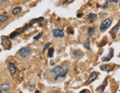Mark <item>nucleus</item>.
<instances>
[{
	"instance_id": "f257e3e1",
	"label": "nucleus",
	"mask_w": 120,
	"mask_h": 93,
	"mask_svg": "<svg viewBox=\"0 0 120 93\" xmlns=\"http://www.w3.org/2000/svg\"><path fill=\"white\" fill-rule=\"evenodd\" d=\"M31 53H32L31 49L28 47V46H25V47H23L19 50L18 54L19 56L22 57V58H27V57H28L31 54Z\"/></svg>"
},
{
	"instance_id": "f03ea898",
	"label": "nucleus",
	"mask_w": 120,
	"mask_h": 93,
	"mask_svg": "<svg viewBox=\"0 0 120 93\" xmlns=\"http://www.w3.org/2000/svg\"><path fill=\"white\" fill-rule=\"evenodd\" d=\"M112 23V20L111 19H106L103 21V22H102L101 25H100V30L102 31V32H104V31H105L107 29L109 28V27L111 26Z\"/></svg>"
},
{
	"instance_id": "7ed1b4c3",
	"label": "nucleus",
	"mask_w": 120,
	"mask_h": 93,
	"mask_svg": "<svg viewBox=\"0 0 120 93\" xmlns=\"http://www.w3.org/2000/svg\"><path fill=\"white\" fill-rule=\"evenodd\" d=\"M2 44L7 50L11 47V42L10 41V39L8 36H2Z\"/></svg>"
},
{
	"instance_id": "20e7f679",
	"label": "nucleus",
	"mask_w": 120,
	"mask_h": 93,
	"mask_svg": "<svg viewBox=\"0 0 120 93\" xmlns=\"http://www.w3.org/2000/svg\"><path fill=\"white\" fill-rule=\"evenodd\" d=\"M68 72H69V70H68L67 68H64L61 71H60L58 73L55 74V78L54 79L56 81L57 79L58 78H64L67 75Z\"/></svg>"
},
{
	"instance_id": "39448f33",
	"label": "nucleus",
	"mask_w": 120,
	"mask_h": 93,
	"mask_svg": "<svg viewBox=\"0 0 120 93\" xmlns=\"http://www.w3.org/2000/svg\"><path fill=\"white\" fill-rule=\"evenodd\" d=\"M52 35L55 38H63L64 36V31L59 29H54L52 30Z\"/></svg>"
},
{
	"instance_id": "423d86ee",
	"label": "nucleus",
	"mask_w": 120,
	"mask_h": 93,
	"mask_svg": "<svg viewBox=\"0 0 120 93\" xmlns=\"http://www.w3.org/2000/svg\"><path fill=\"white\" fill-rule=\"evenodd\" d=\"M119 27H120V21L118 22V24L115 26V27H113L112 28V30H111V35L112 38L113 39H116V32L118 31V29L119 28Z\"/></svg>"
},
{
	"instance_id": "0eeeda50",
	"label": "nucleus",
	"mask_w": 120,
	"mask_h": 93,
	"mask_svg": "<svg viewBox=\"0 0 120 93\" xmlns=\"http://www.w3.org/2000/svg\"><path fill=\"white\" fill-rule=\"evenodd\" d=\"M97 78V72H92V73L91 74V75H90V77H89V78H88V81L86 82V84H91V83L94 81Z\"/></svg>"
},
{
	"instance_id": "6e6552de",
	"label": "nucleus",
	"mask_w": 120,
	"mask_h": 93,
	"mask_svg": "<svg viewBox=\"0 0 120 93\" xmlns=\"http://www.w3.org/2000/svg\"><path fill=\"white\" fill-rule=\"evenodd\" d=\"M113 50L110 49V52H109V54L108 55V56L102 58V61H109L113 58Z\"/></svg>"
},
{
	"instance_id": "1a4fd4ad",
	"label": "nucleus",
	"mask_w": 120,
	"mask_h": 93,
	"mask_svg": "<svg viewBox=\"0 0 120 93\" xmlns=\"http://www.w3.org/2000/svg\"><path fill=\"white\" fill-rule=\"evenodd\" d=\"M1 88L4 92H9V90L10 89V86L8 82H4L1 84Z\"/></svg>"
},
{
	"instance_id": "9d476101",
	"label": "nucleus",
	"mask_w": 120,
	"mask_h": 93,
	"mask_svg": "<svg viewBox=\"0 0 120 93\" xmlns=\"http://www.w3.org/2000/svg\"><path fill=\"white\" fill-rule=\"evenodd\" d=\"M9 70H10V73H11V75H14L15 72H16L17 69H16V67H15L14 64L9 63Z\"/></svg>"
},
{
	"instance_id": "9b49d317",
	"label": "nucleus",
	"mask_w": 120,
	"mask_h": 93,
	"mask_svg": "<svg viewBox=\"0 0 120 93\" xmlns=\"http://www.w3.org/2000/svg\"><path fill=\"white\" fill-rule=\"evenodd\" d=\"M64 68V67H63L61 66H58L56 67H54V68L50 71V72H52V73H54V74H57V73H58L60 71H61Z\"/></svg>"
},
{
	"instance_id": "f8f14e48",
	"label": "nucleus",
	"mask_w": 120,
	"mask_h": 93,
	"mask_svg": "<svg viewBox=\"0 0 120 93\" xmlns=\"http://www.w3.org/2000/svg\"><path fill=\"white\" fill-rule=\"evenodd\" d=\"M73 54H74V55L77 58H80L81 57H82V55H83L82 52L80 51V50H75L74 52H73Z\"/></svg>"
},
{
	"instance_id": "ddd939ff",
	"label": "nucleus",
	"mask_w": 120,
	"mask_h": 93,
	"mask_svg": "<svg viewBox=\"0 0 120 93\" xmlns=\"http://www.w3.org/2000/svg\"><path fill=\"white\" fill-rule=\"evenodd\" d=\"M100 69L102 71H107V72H110L112 68H111V66L108 64H105V65H102L100 66Z\"/></svg>"
},
{
	"instance_id": "4468645a",
	"label": "nucleus",
	"mask_w": 120,
	"mask_h": 93,
	"mask_svg": "<svg viewBox=\"0 0 120 93\" xmlns=\"http://www.w3.org/2000/svg\"><path fill=\"white\" fill-rule=\"evenodd\" d=\"M21 11H22V8L19 7H16L12 10V13H13V15L16 16V15H19Z\"/></svg>"
},
{
	"instance_id": "2eb2a0df",
	"label": "nucleus",
	"mask_w": 120,
	"mask_h": 93,
	"mask_svg": "<svg viewBox=\"0 0 120 93\" xmlns=\"http://www.w3.org/2000/svg\"><path fill=\"white\" fill-rule=\"evenodd\" d=\"M9 19V17L6 15H1L0 16V23H2V22H4L8 21Z\"/></svg>"
},
{
	"instance_id": "dca6fc26",
	"label": "nucleus",
	"mask_w": 120,
	"mask_h": 93,
	"mask_svg": "<svg viewBox=\"0 0 120 93\" xmlns=\"http://www.w3.org/2000/svg\"><path fill=\"white\" fill-rule=\"evenodd\" d=\"M97 17V16L95 13H90V14H88L86 16L87 19H90V20H93V19H96Z\"/></svg>"
},
{
	"instance_id": "f3484780",
	"label": "nucleus",
	"mask_w": 120,
	"mask_h": 93,
	"mask_svg": "<svg viewBox=\"0 0 120 93\" xmlns=\"http://www.w3.org/2000/svg\"><path fill=\"white\" fill-rule=\"evenodd\" d=\"M94 33H95V30L94 29L93 27H89L88 29V34L90 36L93 35L94 34Z\"/></svg>"
},
{
	"instance_id": "a211bd4d",
	"label": "nucleus",
	"mask_w": 120,
	"mask_h": 93,
	"mask_svg": "<svg viewBox=\"0 0 120 93\" xmlns=\"http://www.w3.org/2000/svg\"><path fill=\"white\" fill-rule=\"evenodd\" d=\"M54 49L53 48H51L49 50V52H48V56L49 57V58H52L53 55H54Z\"/></svg>"
},
{
	"instance_id": "6ab92c4d",
	"label": "nucleus",
	"mask_w": 120,
	"mask_h": 93,
	"mask_svg": "<svg viewBox=\"0 0 120 93\" xmlns=\"http://www.w3.org/2000/svg\"><path fill=\"white\" fill-rule=\"evenodd\" d=\"M89 44H90L89 39H87V41H86V42H85V44H84V46H85V47L87 50H90V46H89Z\"/></svg>"
},
{
	"instance_id": "aec40b11",
	"label": "nucleus",
	"mask_w": 120,
	"mask_h": 93,
	"mask_svg": "<svg viewBox=\"0 0 120 93\" xmlns=\"http://www.w3.org/2000/svg\"><path fill=\"white\" fill-rule=\"evenodd\" d=\"M107 86V81L105 80V81L103 82V84H102V86H100V89H101V92H103L104 90H105V86Z\"/></svg>"
},
{
	"instance_id": "412c9836",
	"label": "nucleus",
	"mask_w": 120,
	"mask_h": 93,
	"mask_svg": "<svg viewBox=\"0 0 120 93\" xmlns=\"http://www.w3.org/2000/svg\"><path fill=\"white\" fill-rule=\"evenodd\" d=\"M51 44L52 43H50V42H48V43H46V44H45V45L44 46V48H43V50H42V53H44V52H45V50L47 49L49 46L51 45Z\"/></svg>"
},
{
	"instance_id": "4be33fe9",
	"label": "nucleus",
	"mask_w": 120,
	"mask_h": 93,
	"mask_svg": "<svg viewBox=\"0 0 120 93\" xmlns=\"http://www.w3.org/2000/svg\"><path fill=\"white\" fill-rule=\"evenodd\" d=\"M67 31H68V33L69 34H74L75 33V31H74V29L71 27H69L67 28Z\"/></svg>"
},
{
	"instance_id": "5701e85b",
	"label": "nucleus",
	"mask_w": 120,
	"mask_h": 93,
	"mask_svg": "<svg viewBox=\"0 0 120 93\" xmlns=\"http://www.w3.org/2000/svg\"><path fill=\"white\" fill-rule=\"evenodd\" d=\"M19 34V33L13 32V33H12L10 35V39H13V38H15V36H17Z\"/></svg>"
},
{
	"instance_id": "b1692460",
	"label": "nucleus",
	"mask_w": 120,
	"mask_h": 93,
	"mask_svg": "<svg viewBox=\"0 0 120 93\" xmlns=\"http://www.w3.org/2000/svg\"><path fill=\"white\" fill-rule=\"evenodd\" d=\"M42 35H43V33H40L39 34H38L36 36H35V37H34V40H35V41L38 40V39H40Z\"/></svg>"
},
{
	"instance_id": "393cba45",
	"label": "nucleus",
	"mask_w": 120,
	"mask_h": 93,
	"mask_svg": "<svg viewBox=\"0 0 120 93\" xmlns=\"http://www.w3.org/2000/svg\"><path fill=\"white\" fill-rule=\"evenodd\" d=\"M39 19H33L31 22H30V25H32V24H35V22H37L38 21Z\"/></svg>"
},
{
	"instance_id": "a878e982",
	"label": "nucleus",
	"mask_w": 120,
	"mask_h": 93,
	"mask_svg": "<svg viewBox=\"0 0 120 93\" xmlns=\"http://www.w3.org/2000/svg\"><path fill=\"white\" fill-rule=\"evenodd\" d=\"M82 13H78L77 15V16L78 17V18H82Z\"/></svg>"
},
{
	"instance_id": "bb28decb",
	"label": "nucleus",
	"mask_w": 120,
	"mask_h": 93,
	"mask_svg": "<svg viewBox=\"0 0 120 93\" xmlns=\"http://www.w3.org/2000/svg\"><path fill=\"white\" fill-rule=\"evenodd\" d=\"M108 2H106L105 4V5H104V6L102 7V8H103V9H105V8H106L108 7Z\"/></svg>"
},
{
	"instance_id": "cd10ccee",
	"label": "nucleus",
	"mask_w": 120,
	"mask_h": 93,
	"mask_svg": "<svg viewBox=\"0 0 120 93\" xmlns=\"http://www.w3.org/2000/svg\"><path fill=\"white\" fill-rule=\"evenodd\" d=\"M110 2H117L119 0H109Z\"/></svg>"
},
{
	"instance_id": "c85d7f7f",
	"label": "nucleus",
	"mask_w": 120,
	"mask_h": 93,
	"mask_svg": "<svg viewBox=\"0 0 120 93\" xmlns=\"http://www.w3.org/2000/svg\"><path fill=\"white\" fill-rule=\"evenodd\" d=\"M7 1H8V0H1V2H2V3H5Z\"/></svg>"
},
{
	"instance_id": "c756f323",
	"label": "nucleus",
	"mask_w": 120,
	"mask_h": 93,
	"mask_svg": "<svg viewBox=\"0 0 120 93\" xmlns=\"http://www.w3.org/2000/svg\"><path fill=\"white\" fill-rule=\"evenodd\" d=\"M52 61V62H50V64H51V65H54V64H55V63H54V61Z\"/></svg>"
},
{
	"instance_id": "7c9ffc66",
	"label": "nucleus",
	"mask_w": 120,
	"mask_h": 93,
	"mask_svg": "<svg viewBox=\"0 0 120 93\" xmlns=\"http://www.w3.org/2000/svg\"><path fill=\"white\" fill-rule=\"evenodd\" d=\"M2 89H0V93H2Z\"/></svg>"
},
{
	"instance_id": "2f4dec72",
	"label": "nucleus",
	"mask_w": 120,
	"mask_h": 93,
	"mask_svg": "<svg viewBox=\"0 0 120 93\" xmlns=\"http://www.w3.org/2000/svg\"><path fill=\"white\" fill-rule=\"evenodd\" d=\"M86 90H82V92H86Z\"/></svg>"
},
{
	"instance_id": "473e14b6",
	"label": "nucleus",
	"mask_w": 120,
	"mask_h": 93,
	"mask_svg": "<svg viewBox=\"0 0 120 93\" xmlns=\"http://www.w3.org/2000/svg\"><path fill=\"white\" fill-rule=\"evenodd\" d=\"M0 52H1V49H0Z\"/></svg>"
}]
</instances>
